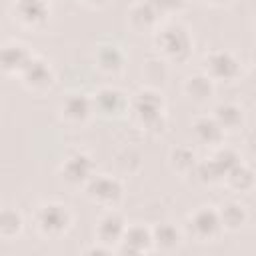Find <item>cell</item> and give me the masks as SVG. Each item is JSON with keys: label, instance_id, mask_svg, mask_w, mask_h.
<instances>
[{"label": "cell", "instance_id": "9a60e30c", "mask_svg": "<svg viewBox=\"0 0 256 256\" xmlns=\"http://www.w3.org/2000/svg\"><path fill=\"white\" fill-rule=\"evenodd\" d=\"M92 104H94V112L98 110L102 114H118L124 108H128V98L118 88L104 86L94 94Z\"/></svg>", "mask_w": 256, "mask_h": 256}, {"label": "cell", "instance_id": "7c38bea8", "mask_svg": "<svg viewBox=\"0 0 256 256\" xmlns=\"http://www.w3.org/2000/svg\"><path fill=\"white\" fill-rule=\"evenodd\" d=\"M152 250V230L142 226V224H134V226H126L120 242H118V252L122 254H144Z\"/></svg>", "mask_w": 256, "mask_h": 256}, {"label": "cell", "instance_id": "ac0fdd59", "mask_svg": "<svg viewBox=\"0 0 256 256\" xmlns=\"http://www.w3.org/2000/svg\"><path fill=\"white\" fill-rule=\"evenodd\" d=\"M180 240H182L180 230L170 222H160L152 228V248H156V250L172 252L178 248Z\"/></svg>", "mask_w": 256, "mask_h": 256}, {"label": "cell", "instance_id": "7a4b0ae2", "mask_svg": "<svg viewBox=\"0 0 256 256\" xmlns=\"http://www.w3.org/2000/svg\"><path fill=\"white\" fill-rule=\"evenodd\" d=\"M154 42L158 52L172 62H184L192 54V36L180 24H166L158 28Z\"/></svg>", "mask_w": 256, "mask_h": 256}, {"label": "cell", "instance_id": "e0dca14e", "mask_svg": "<svg viewBox=\"0 0 256 256\" xmlns=\"http://www.w3.org/2000/svg\"><path fill=\"white\" fill-rule=\"evenodd\" d=\"M96 66L106 74H118L124 68L126 56L116 44H100L94 54Z\"/></svg>", "mask_w": 256, "mask_h": 256}, {"label": "cell", "instance_id": "d6986e66", "mask_svg": "<svg viewBox=\"0 0 256 256\" xmlns=\"http://www.w3.org/2000/svg\"><path fill=\"white\" fill-rule=\"evenodd\" d=\"M192 132H194V136H196L198 142L210 144V146L220 144L222 138H224V130L220 128V124L212 116H200V118H196L194 124H192Z\"/></svg>", "mask_w": 256, "mask_h": 256}, {"label": "cell", "instance_id": "4316f807", "mask_svg": "<svg viewBox=\"0 0 256 256\" xmlns=\"http://www.w3.org/2000/svg\"><path fill=\"white\" fill-rule=\"evenodd\" d=\"M86 252H88V254H108V252H112V248L102 244V246H92V248H88Z\"/></svg>", "mask_w": 256, "mask_h": 256}, {"label": "cell", "instance_id": "7402d4cb", "mask_svg": "<svg viewBox=\"0 0 256 256\" xmlns=\"http://www.w3.org/2000/svg\"><path fill=\"white\" fill-rule=\"evenodd\" d=\"M222 182H226V186H228L230 190H234V192H248V190L254 186V174H252V170H250L246 164L238 162V164L224 176Z\"/></svg>", "mask_w": 256, "mask_h": 256}, {"label": "cell", "instance_id": "f1b7e54d", "mask_svg": "<svg viewBox=\"0 0 256 256\" xmlns=\"http://www.w3.org/2000/svg\"><path fill=\"white\" fill-rule=\"evenodd\" d=\"M202 2H208V4H212V6H224V4H228L230 0H202Z\"/></svg>", "mask_w": 256, "mask_h": 256}, {"label": "cell", "instance_id": "ffe728a7", "mask_svg": "<svg viewBox=\"0 0 256 256\" xmlns=\"http://www.w3.org/2000/svg\"><path fill=\"white\" fill-rule=\"evenodd\" d=\"M218 218H220V224H222V230H240L246 220H248V214H246V208L240 204V202H224L218 210Z\"/></svg>", "mask_w": 256, "mask_h": 256}, {"label": "cell", "instance_id": "d4e9b609", "mask_svg": "<svg viewBox=\"0 0 256 256\" xmlns=\"http://www.w3.org/2000/svg\"><path fill=\"white\" fill-rule=\"evenodd\" d=\"M196 162H198V160H196L194 152H192L190 148H186V146H180V148H176V150L170 152V164H172V168H174L176 172H180V174H190V172H194Z\"/></svg>", "mask_w": 256, "mask_h": 256}, {"label": "cell", "instance_id": "6da1fadb", "mask_svg": "<svg viewBox=\"0 0 256 256\" xmlns=\"http://www.w3.org/2000/svg\"><path fill=\"white\" fill-rule=\"evenodd\" d=\"M128 108L132 110L134 118L138 120V124L144 130H148V132L164 130V124H166L164 100L156 90H152V88L138 90L134 94V98L128 102Z\"/></svg>", "mask_w": 256, "mask_h": 256}, {"label": "cell", "instance_id": "30bf717a", "mask_svg": "<svg viewBox=\"0 0 256 256\" xmlns=\"http://www.w3.org/2000/svg\"><path fill=\"white\" fill-rule=\"evenodd\" d=\"M94 174V162L88 154L84 152H74L70 154L62 166H60V176L64 182L72 184V186H84L88 182V178Z\"/></svg>", "mask_w": 256, "mask_h": 256}, {"label": "cell", "instance_id": "52a82bcc", "mask_svg": "<svg viewBox=\"0 0 256 256\" xmlns=\"http://www.w3.org/2000/svg\"><path fill=\"white\" fill-rule=\"evenodd\" d=\"M188 230L198 242H210L222 232V224L218 218V212L214 208L202 206L188 218Z\"/></svg>", "mask_w": 256, "mask_h": 256}, {"label": "cell", "instance_id": "603a6c76", "mask_svg": "<svg viewBox=\"0 0 256 256\" xmlns=\"http://www.w3.org/2000/svg\"><path fill=\"white\" fill-rule=\"evenodd\" d=\"M24 228V218L16 208H0V238L12 240Z\"/></svg>", "mask_w": 256, "mask_h": 256}, {"label": "cell", "instance_id": "83f0119b", "mask_svg": "<svg viewBox=\"0 0 256 256\" xmlns=\"http://www.w3.org/2000/svg\"><path fill=\"white\" fill-rule=\"evenodd\" d=\"M84 4H88V6H104L108 0H82Z\"/></svg>", "mask_w": 256, "mask_h": 256}, {"label": "cell", "instance_id": "5b68a950", "mask_svg": "<svg viewBox=\"0 0 256 256\" xmlns=\"http://www.w3.org/2000/svg\"><path fill=\"white\" fill-rule=\"evenodd\" d=\"M240 162V156L232 150V148H218L208 160L196 162L194 174L198 176V180L214 184V182H222L224 176Z\"/></svg>", "mask_w": 256, "mask_h": 256}, {"label": "cell", "instance_id": "5bb4252c", "mask_svg": "<svg viewBox=\"0 0 256 256\" xmlns=\"http://www.w3.org/2000/svg\"><path fill=\"white\" fill-rule=\"evenodd\" d=\"M32 56L34 54L20 42L0 44V72L2 74H20Z\"/></svg>", "mask_w": 256, "mask_h": 256}, {"label": "cell", "instance_id": "8992f818", "mask_svg": "<svg viewBox=\"0 0 256 256\" xmlns=\"http://www.w3.org/2000/svg\"><path fill=\"white\" fill-rule=\"evenodd\" d=\"M204 74L212 82H232L240 76V62L228 50H214L204 58Z\"/></svg>", "mask_w": 256, "mask_h": 256}, {"label": "cell", "instance_id": "2e32d148", "mask_svg": "<svg viewBox=\"0 0 256 256\" xmlns=\"http://www.w3.org/2000/svg\"><path fill=\"white\" fill-rule=\"evenodd\" d=\"M128 20H130L134 30H152V28H156V24L160 20V14L152 6L150 0H140V2L130 6Z\"/></svg>", "mask_w": 256, "mask_h": 256}, {"label": "cell", "instance_id": "4fadbf2b", "mask_svg": "<svg viewBox=\"0 0 256 256\" xmlns=\"http://www.w3.org/2000/svg\"><path fill=\"white\" fill-rule=\"evenodd\" d=\"M126 220L122 218V214H118L114 208H110L100 220H98V224H96V242L98 244H104V246H110L112 248V244H118L120 242V238H122V234H124V230H126Z\"/></svg>", "mask_w": 256, "mask_h": 256}, {"label": "cell", "instance_id": "8fae6325", "mask_svg": "<svg viewBox=\"0 0 256 256\" xmlns=\"http://www.w3.org/2000/svg\"><path fill=\"white\" fill-rule=\"evenodd\" d=\"M48 0H14L12 14L26 28H40L48 20Z\"/></svg>", "mask_w": 256, "mask_h": 256}, {"label": "cell", "instance_id": "277c9868", "mask_svg": "<svg viewBox=\"0 0 256 256\" xmlns=\"http://www.w3.org/2000/svg\"><path fill=\"white\" fill-rule=\"evenodd\" d=\"M84 190H86V196L90 202H94L102 208H108V210L114 208L124 196L122 182L108 174H92L88 178V182L84 184Z\"/></svg>", "mask_w": 256, "mask_h": 256}, {"label": "cell", "instance_id": "ba28073f", "mask_svg": "<svg viewBox=\"0 0 256 256\" xmlns=\"http://www.w3.org/2000/svg\"><path fill=\"white\" fill-rule=\"evenodd\" d=\"M92 114H94L92 98H88L82 92H72L60 102V118L68 124L82 126L90 120Z\"/></svg>", "mask_w": 256, "mask_h": 256}, {"label": "cell", "instance_id": "cb8c5ba5", "mask_svg": "<svg viewBox=\"0 0 256 256\" xmlns=\"http://www.w3.org/2000/svg\"><path fill=\"white\" fill-rule=\"evenodd\" d=\"M212 118L220 124V128L224 132L226 130H236L242 124V110L236 104H218L214 108V116Z\"/></svg>", "mask_w": 256, "mask_h": 256}, {"label": "cell", "instance_id": "9c48e42d", "mask_svg": "<svg viewBox=\"0 0 256 256\" xmlns=\"http://www.w3.org/2000/svg\"><path fill=\"white\" fill-rule=\"evenodd\" d=\"M18 76L22 78V84L26 88L36 90V92L48 90L54 84V70H52V66L44 58H38V56H32Z\"/></svg>", "mask_w": 256, "mask_h": 256}, {"label": "cell", "instance_id": "484cf974", "mask_svg": "<svg viewBox=\"0 0 256 256\" xmlns=\"http://www.w3.org/2000/svg\"><path fill=\"white\" fill-rule=\"evenodd\" d=\"M152 6L158 10L160 16H168V14H178L184 10L186 0H150Z\"/></svg>", "mask_w": 256, "mask_h": 256}, {"label": "cell", "instance_id": "44dd1931", "mask_svg": "<svg viewBox=\"0 0 256 256\" xmlns=\"http://www.w3.org/2000/svg\"><path fill=\"white\" fill-rule=\"evenodd\" d=\"M184 92H186L194 102H206V100L212 96V92H214V82H212L204 72L192 74V76H188L186 82H184Z\"/></svg>", "mask_w": 256, "mask_h": 256}, {"label": "cell", "instance_id": "3957f363", "mask_svg": "<svg viewBox=\"0 0 256 256\" xmlns=\"http://www.w3.org/2000/svg\"><path fill=\"white\" fill-rule=\"evenodd\" d=\"M34 224H36V230L44 238H60L62 234L68 232L72 224V214L68 206L60 202H48V204L38 206L34 214Z\"/></svg>", "mask_w": 256, "mask_h": 256}]
</instances>
